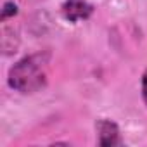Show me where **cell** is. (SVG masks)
Masks as SVG:
<instances>
[{
  "label": "cell",
  "instance_id": "7a4b0ae2",
  "mask_svg": "<svg viewBox=\"0 0 147 147\" xmlns=\"http://www.w3.org/2000/svg\"><path fill=\"white\" fill-rule=\"evenodd\" d=\"M61 12L66 21L78 23L88 19L94 14V5L88 4L87 0H66L61 7Z\"/></svg>",
  "mask_w": 147,
  "mask_h": 147
},
{
  "label": "cell",
  "instance_id": "277c9868",
  "mask_svg": "<svg viewBox=\"0 0 147 147\" xmlns=\"http://www.w3.org/2000/svg\"><path fill=\"white\" fill-rule=\"evenodd\" d=\"M18 14V4H14V2H5L4 4V7H2V14H0V19L2 21H7L9 18H14Z\"/></svg>",
  "mask_w": 147,
  "mask_h": 147
},
{
  "label": "cell",
  "instance_id": "5b68a950",
  "mask_svg": "<svg viewBox=\"0 0 147 147\" xmlns=\"http://www.w3.org/2000/svg\"><path fill=\"white\" fill-rule=\"evenodd\" d=\"M140 90H142V99H144V104L147 106V69L144 71V75H142V83H140Z\"/></svg>",
  "mask_w": 147,
  "mask_h": 147
},
{
  "label": "cell",
  "instance_id": "3957f363",
  "mask_svg": "<svg viewBox=\"0 0 147 147\" xmlns=\"http://www.w3.org/2000/svg\"><path fill=\"white\" fill-rule=\"evenodd\" d=\"M97 128V144L102 147H114V145H121V135H119V128L113 119L102 118L97 121L95 125Z\"/></svg>",
  "mask_w": 147,
  "mask_h": 147
},
{
  "label": "cell",
  "instance_id": "6da1fadb",
  "mask_svg": "<svg viewBox=\"0 0 147 147\" xmlns=\"http://www.w3.org/2000/svg\"><path fill=\"white\" fill-rule=\"evenodd\" d=\"M50 62V52L40 50L18 61L11 69L7 83L19 94H36L47 85V66Z\"/></svg>",
  "mask_w": 147,
  "mask_h": 147
}]
</instances>
